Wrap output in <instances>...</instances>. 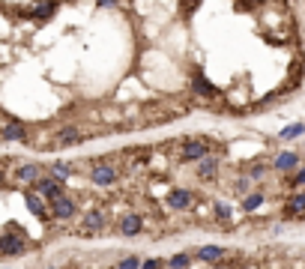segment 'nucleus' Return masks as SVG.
<instances>
[{"mask_svg": "<svg viewBox=\"0 0 305 269\" xmlns=\"http://www.w3.org/2000/svg\"><path fill=\"white\" fill-rule=\"evenodd\" d=\"M177 159L180 162H201L204 156H210V141L207 138H185L177 144Z\"/></svg>", "mask_w": 305, "mask_h": 269, "instance_id": "obj_1", "label": "nucleus"}, {"mask_svg": "<svg viewBox=\"0 0 305 269\" xmlns=\"http://www.w3.org/2000/svg\"><path fill=\"white\" fill-rule=\"evenodd\" d=\"M90 179H93L96 185H111V182H117V179H120V174H117V168H114L111 162L99 159V162L93 165V174H90Z\"/></svg>", "mask_w": 305, "mask_h": 269, "instance_id": "obj_2", "label": "nucleus"}, {"mask_svg": "<svg viewBox=\"0 0 305 269\" xmlns=\"http://www.w3.org/2000/svg\"><path fill=\"white\" fill-rule=\"evenodd\" d=\"M36 191H39L42 198L54 201V198H60V195H63V179H60V177L54 179V177H45V174H42L39 179H36Z\"/></svg>", "mask_w": 305, "mask_h": 269, "instance_id": "obj_3", "label": "nucleus"}, {"mask_svg": "<svg viewBox=\"0 0 305 269\" xmlns=\"http://www.w3.org/2000/svg\"><path fill=\"white\" fill-rule=\"evenodd\" d=\"M24 251V239L18 230H9L6 237H0V254H21Z\"/></svg>", "mask_w": 305, "mask_h": 269, "instance_id": "obj_4", "label": "nucleus"}, {"mask_svg": "<svg viewBox=\"0 0 305 269\" xmlns=\"http://www.w3.org/2000/svg\"><path fill=\"white\" fill-rule=\"evenodd\" d=\"M51 215H54V218H72V215H75V204H72L66 195L54 198V201H51Z\"/></svg>", "mask_w": 305, "mask_h": 269, "instance_id": "obj_5", "label": "nucleus"}, {"mask_svg": "<svg viewBox=\"0 0 305 269\" xmlns=\"http://www.w3.org/2000/svg\"><path fill=\"white\" fill-rule=\"evenodd\" d=\"M192 201H195V195L188 188H174L171 195H168V204L174 207V209H185V207H192Z\"/></svg>", "mask_w": 305, "mask_h": 269, "instance_id": "obj_6", "label": "nucleus"}, {"mask_svg": "<svg viewBox=\"0 0 305 269\" xmlns=\"http://www.w3.org/2000/svg\"><path fill=\"white\" fill-rule=\"evenodd\" d=\"M281 212H284V218H305V195H293Z\"/></svg>", "mask_w": 305, "mask_h": 269, "instance_id": "obj_7", "label": "nucleus"}, {"mask_svg": "<svg viewBox=\"0 0 305 269\" xmlns=\"http://www.w3.org/2000/svg\"><path fill=\"white\" fill-rule=\"evenodd\" d=\"M81 227H84V234H99V230L105 227V212H102V209H93V212H87Z\"/></svg>", "mask_w": 305, "mask_h": 269, "instance_id": "obj_8", "label": "nucleus"}, {"mask_svg": "<svg viewBox=\"0 0 305 269\" xmlns=\"http://www.w3.org/2000/svg\"><path fill=\"white\" fill-rule=\"evenodd\" d=\"M141 227H144L141 215H126V218L120 221V234H123V237H138Z\"/></svg>", "mask_w": 305, "mask_h": 269, "instance_id": "obj_9", "label": "nucleus"}, {"mask_svg": "<svg viewBox=\"0 0 305 269\" xmlns=\"http://www.w3.org/2000/svg\"><path fill=\"white\" fill-rule=\"evenodd\" d=\"M192 90H195V93H201V96H210V99H215V96H218V90H215V87H213V84L204 78L201 72L195 75V81H192Z\"/></svg>", "mask_w": 305, "mask_h": 269, "instance_id": "obj_10", "label": "nucleus"}, {"mask_svg": "<svg viewBox=\"0 0 305 269\" xmlns=\"http://www.w3.org/2000/svg\"><path fill=\"white\" fill-rule=\"evenodd\" d=\"M215 171H218V159H215V156H204V159H201V168H198V177H201V179H210V177H215Z\"/></svg>", "mask_w": 305, "mask_h": 269, "instance_id": "obj_11", "label": "nucleus"}, {"mask_svg": "<svg viewBox=\"0 0 305 269\" xmlns=\"http://www.w3.org/2000/svg\"><path fill=\"white\" fill-rule=\"evenodd\" d=\"M221 257H224V248H218V245H204L198 251V260H204V263H218Z\"/></svg>", "mask_w": 305, "mask_h": 269, "instance_id": "obj_12", "label": "nucleus"}, {"mask_svg": "<svg viewBox=\"0 0 305 269\" xmlns=\"http://www.w3.org/2000/svg\"><path fill=\"white\" fill-rule=\"evenodd\" d=\"M27 207H30V212H33V215H39L42 221L51 215V212L42 207V195H39V191H36V195H27Z\"/></svg>", "mask_w": 305, "mask_h": 269, "instance_id": "obj_13", "label": "nucleus"}, {"mask_svg": "<svg viewBox=\"0 0 305 269\" xmlns=\"http://www.w3.org/2000/svg\"><path fill=\"white\" fill-rule=\"evenodd\" d=\"M42 177V168L39 165H24V168H18V179L21 182H36Z\"/></svg>", "mask_w": 305, "mask_h": 269, "instance_id": "obj_14", "label": "nucleus"}, {"mask_svg": "<svg viewBox=\"0 0 305 269\" xmlns=\"http://www.w3.org/2000/svg\"><path fill=\"white\" fill-rule=\"evenodd\" d=\"M3 138H6V141H24L27 132H24L21 123H6V126H3Z\"/></svg>", "mask_w": 305, "mask_h": 269, "instance_id": "obj_15", "label": "nucleus"}, {"mask_svg": "<svg viewBox=\"0 0 305 269\" xmlns=\"http://www.w3.org/2000/svg\"><path fill=\"white\" fill-rule=\"evenodd\" d=\"M78 141H81V132L69 126V129H63V132H60V138H57V147H72V144H78Z\"/></svg>", "mask_w": 305, "mask_h": 269, "instance_id": "obj_16", "label": "nucleus"}, {"mask_svg": "<svg viewBox=\"0 0 305 269\" xmlns=\"http://www.w3.org/2000/svg\"><path fill=\"white\" fill-rule=\"evenodd\" d=\"M299 165V156H296V152H281V156L275 159V168L278 171H293Z\"/></svg>", "mask_w": 305, "mask_h": 269, "instance_id": "obj_17", "label": "nucleus"}, {"mask_svg": "<svg viewBox=\"0 0 305 269\" xmlns=\"http://www.w3.org/2000/svg\"><path fill=\"white\" fill-rule=\"evenodd\" d=\"M54 9H57V3H54V0H42V3H36V6H33V15H39V18H48Z\"/></svg>", "mask_w": 305, "mask_h": 269, "instance_id": "obj_18", "label": "nucleus"}, {"mask_svg": "<svg viewBox=\"0 0 305 269\" xmlns=\"http://www.w3.org/2000/svg\"><path fill=\"white\" fill-rule=\"evenodd\" d=\"M302 132H305V126H302V123H293V126H284V129H281V138H284V141H293V138H299Z\"/></svg>", "mask_w": 305, "mask_h": 269, "instance_id": "obj_19", "label": "nucleus"}, {"mask_svg": "<svg viewBox=\"0 0 305 269\" xmlns=\"http://www.w3.org/2000/svg\"><path fill=\"white\" fill-rule=\"evenodd\" d=\"M260 204H263V195H248V198H245V204H243V209H245V212H254Z\"/></svg>", "mask_w": 305, "mask_h": 269, "instance_id": "obj_20", "label": "nucleus"}, {"mask_svg": "<svg viewBox=\"0 0 305 269\" xmlns=\"http://www.w3.org/2000/svg\"><path fill=\"white\" fill-rule=\"evenodd\" d=\"M117 266H123V269H135V266H144V260H141V257H123V260H117Z\"/></svg>", "mask_w": 305, "mask_h": 269, "instance_id": "obj_21", "label": "nucleus"}, {"mask_svg": "<svg viewBox=\"0 0 305 269\" xmlns=\"http://www.w3.org/2000/svg\"><path fill=\"white\" fill-rule=\"evenodd\" d=\"M248 182H251V177L237 179V182H234V191H237V195H248Z\"/></svg>", "mask_w": 305, "mask_h": 269, "instance_id": "obj_22", "label": "nucleus"}, {"mask_svg": "<svg viewBox=\"0 0 305 269\" xmlns=\"http://www.w3.org/2000/svg\"><path fill=\"white\" fill-rule=\"evenodd\" d=\"M188 263H192V257H188V254H174V257H171V266H188Z\"/></svg>", "mask_w": 305, "mask_h": 269, "instance_id": "obj_23", "label": "nucleus"}, {"mask_svg": "<svg viewBox=\"0 0 305 269\" xmlns=\"http://www.w3.org/2000/svg\"><path fill=\"white\" fill-rule=\"evenodd\" d=\"M215 215H218L221 221H227V218H231V207H224V204H215Z\"/></svg>", "mask_w": 305, "mask_h": 269, "instance_id": "obj_24", "label": "nucleus"}, {"mask_svg": "<svg viewBox=\"0 0 305 269\" xmlns=\"http://www.w3.org/2000/svg\"><path fill=\"white\" fill-rule=\"evenodd\" d=\"M54 174L63 179V177H69V174H72V168H69V165H63V162H57V165H54Z\"/></svg>", "mask_w": 305, "mask_h": 269, "instance_id": "obj_25", "label": "nucleus"}, {"mask_svg": "<svg viewBox=\"0 0 305 269\" xmlns=\"http://www.w3.org/2000/svg\"><path fill=\"white\" fill-rule=\"evenodd\" d=\"M263 174H266V168H263V165H251V171H248V177H251V179H260Z\"/></svg>", "mask_w": 305, "mask_h": 269, "instance_id": "obj_26", "label": "nucleus"}, {"mask_svg": "<svg viewBox=\"0 0 305 269\" xmlns=\"http://www.w3.org/2000/svg\"><path fill=\"white\" fill-rule=\"evenodd\" d=\"M290 182H293V185H305V168H299V171H296V177H293Z\"/></svg>", "mask_w": 305, "mask_h": 269, "instance_id": "obj_27", "label": "nucleus"}, {"mask_svg": "<svg viewBox=\"0 0 305 269\" xmlns=\"http://www.w3.org/2000/svg\"><path fill=\"white\" fill-rule=\"evenodd\" d=\"M201 6V0H185V12H195Z\"/></svg>", "mask_w": 305, "mask_h": 269, "instance_id": "obj_28", "label": "nucleus"}, {"mask_svg": "<svg viewBox=\"0 0 305 269\" xmlns=\"http://www.w3.org/2000/svg\"><path fill=\"white\" fill-rule=\"evenodd\" d=\"M144 266H150V269H159V266H165V260H144Z\"/></svg>", "mask_w": 305, "mask_h": 269, "instance_id": "obj_29", "label": "nucleus"}, {"mask_svg": "<svg viewBox=\"0 0 305 269\" xmlns=\"http://www.w3.org/2000/svg\"><path fill=\"white\" fill-rule=\"evenodd\" d=\"M99 6H111V3H117V0H96Z\"/></svg>", "mask_w": 305, "mask_h": 269, "instance_id": "obj_30", "label": "nucleus"}, {"mask_svg": "<svg viewBox=\"0 0 305 269\" xmlns=\"http://www.w3.org/2000/svg\"><path fill=\"white\" fill-rule=\"evenodd\" d=\"M0 185H3V171H0Z\"/></svg>", "mask_w": 305, "mask_h": 269, "instance_id": "obj_31", "label": "nucleus"}, {"mask_svg": "<svg viewBox=\"0 0 305 269\" xmlns=\"http://www.w3.org/2000/svg\"><path fill=\"white\" fill-rule=\"evenodd\" d=\"M248 3H251V6H254V3H260V0H248Z\"/></svg>", "mask_w": 305, "mask_h": 269, "instance_id": "obj_32", "label": "nucleus"}]
</instances>
